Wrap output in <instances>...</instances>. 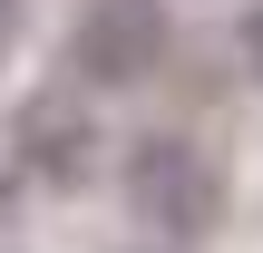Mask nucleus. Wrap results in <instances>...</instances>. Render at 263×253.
I'll return each instance as SVG.
<instances>
[{
    "label": "nucleus",
    "mask_w": 263,
    "mask_h": 253,
    "mask_svg": "<svg viewBox=\"0 0 263 253\" xmlns=\"http://www.w3.org/2000/svg\"><path fill=\"white\" fill-rule=\"evenodd\" d=\"M127 205L156 234H215L224 224V176L205 166V146L185 137H137L127 146Z\"/></svg>",
    "instance_id": "1"
},
{
    "label": "nucleus",
    "mask_w": 263,
    "mask_h": 253,
    "mask_svg": "<svg viewBox=\"0 0 263 253\" xmlns=\"http://www.w3.org/2000/svg\"><path fill=\"white\" fill-rule=\"evenodd\" d=\"M166 59V0H88V20L68 29V68L88 88H137Z\"/></svg>",
    "instance_id": "2"
},
{
    "label": "nucleus",
    "mask_w": 263,
    "mask_h": 253,
    "mask_svg": "<svg viewBox=\"0 0 263 253\" xmlns=\"http://www.w3.org/2000/svg\"><path fill=\"white\" fill-rule=\"evenodd\" d=\"M20 146H29V166H39L49 185H78V176H88L98 127H88L68 98H29V107H20Z\"/></svg>",
    "instance_id": "3"
},
{
    "label": "nucleus",
    "mask_w": 263,
    "mask_h": 253,
    "mask_svg": "<svg viewBox=\"0 0 263 253\" xmlns=\"http://www.w3.org/2000/svg\"><path fill=\"white\" fill-rule=\"evenodd\" d=\"M244 68L263 78V10H244Z\"/></svg>",
    "instance_id": "4"
},
{
    "label": "nucleus",
    "mask_w": 263,
    "mask_h": 253,
    "mask_svg": "<svg viewBox=\"0 0 263 253\" xmlns=\"http://www.w3.org/2000/svg\"><path fill=\"white\" fill-rule=\"evenodd\" d=\"M10 39H20V0H0V59H10Z\"/></svg>",
    "instance_id": "5"
}]
</instances>
